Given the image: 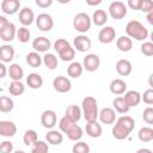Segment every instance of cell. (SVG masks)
Instances as JSON below:
<instances>
[{
    "label": "cell",
    "mask_w": 153,
    "mask_h": 153,
    "mask_svg": "<svg viewBox=\"0 0 153 153\" xmlns=\"http://www.w3.org/2000/svg\"><path fill=\"white\" fill-rule=\"evenodd\" d=\"M7 74L12 81H20L24 76V69L19 63H11L7 68Z\"/></svg>",
    "instance_id": "obj_18"
},
{
    "label": "cell",
    "mask_w": 153,
    "mask_h": 153,
    "mask_svg": "<svg viewBox=\"0 0 153 153\" xmlns=\"http://www.w3.org/2000/svg\"><path fill=\"white\" fill-rule=\"evenodd\" d=\"M74 56H75V50H74V48L72 45H69L68 48H66L65 50H62L61 53H59V57L62 61H66V62L72 61L74 59Z\"/></svg>",
    "instance_id": "obj_41"
},
{
    "label": "cell",
    "mask_w": 153,
    "mask_h": 153,
    "mask_svg": "<svg viewBox=\"0 0 153 153\" xmlns=\"http://www.w3.org/2000/svg\"><path fill=\"white\" fill-rule=\"evenodd\" d=\"M112 105H114L115 111H117L118 114H127V112L129 111V109H130V108L128 106L127 102L124 100V98H123L122 96L116 97V98L114 99V102H112Z\"/></svg>",
    "instance_id": "obj_29"
},
{
    "label": "cell",
    "mask_w": 153,
    "mask_h": 153,
    "mask_svg": "<svg viewBox=\"0 0 153 153\" xmlns=\"http://www.w3.org/2000/svg\"><path fill=\"white\" fill-rule=\"evenodd\" d=\"M85 130H86V134L90 137H93V139H97L103 134V128H102L100 123L97 122V121L87 122L86 126H85Z\"/></svg>",
    "instance_id": "obj_16"
},
{
    "label": "cell",
    "mask_w": 153,
    "mask_h": 153,
    "mask_svg": "<svg viewBox=\"0 0 153 153\" xmlns=\"http://www.w3.org/2000/svg\"><path fill=\"white\" fill-rule=\"evenodd\" d=\"M126 33L127 36L131 39H136V41H146L148 38V30L147 27L140 23L139 20H130L127 23L126 25Z\"/></svg>",
    "instance_id": "obj_1"
},
{
    "label": "cell",
    "mask_w": 153,
    "mask_h": 153,
    "mask_svg": "<svg viewBox=\"0 0 153 153\" xmlns=\"http://www.w3.org/2000/svg\"><path fill=\"white\" fill-rule=\"evenodd\" d=\"M26 63L32 68H38L42 65V56L36 51H30L26 55Z\"/></svg>",
    "instance_id": "obj_32"
},
{
    "label": "cell",
    "mask_w": 153,
    "mask_h": 153,
    "mask_svg": "<svg viewBox=\"0 0 153 153\" xmlns=\"http://www.w3.org/2000/svg\"><path fill=\"white\" fill-rule=\"evenodd\" d=\"M109 14L114 19H123L127 16V6L122 1H112L109 5Z\"/></svg>",
    "instance_id": "obj_4"
},
{
    "label": "cell",
    "mask_w": 153,
    "mask_h": 153,
    "mask_svg": "<svg viewBox=\"0 0 153 153\" xmlns=\"http://www.w3.org/2000/svg\"><path fill=\"white\" fill-rule=\"evenodd\" d=\"M16 33H17V27L13 23H8V25L0 32V38L5 42H11L16 38Z\"/></svg>",
    "instance_id": "obj_24"
},
{
    "label": "cell",
    "mask_w": 153,
    "mask_h": 153,
    "mask_svg": "<svg viewBox=\"0 0 153 153\" xmlns=\"http://www.w3.org/2000/svg\"><path fill=\"white\" fill-rule=\"evenodd\" d=\"M53 87L59 93H67L72 88V82L67 76L59 75L53 80Z\"/></svg>",
    "instance_id": "obj_6"
},
{
    "label": "cell",
    "mask_w": 153,
    "mask_h": 153,
    "mask_svg": "<svg viewBox=\"0 0 153 153\" xmlns=\"http://www.w3.org/2000/svg\"><path fill=\"white\" fill-rule=\"evenodd\" d=\"M153 10V2L149 1V0H141V4H140V10L139 11H142V12H146L148 13L149 11Z\"/></svg>",
    "instance_id": "obj_49"
},
{
    "label": "cell",
    "mask_w": 153,
    "mask_h": 153,
    "mask_svg": "<svg viewBox=\"0 0 153 153\" xmlns=\"http://www.w3.org/2000/svg\"><path fill=\"white\" fill-rule=\"evenodd\" d=\"M13 152V143L10 140H4L0 142V153H12Z\"/></svg>",
    "instance_id": "obj_47"
},
{
    "label": "cell",
    "mask_w": 153,
    "mask_h": 153,
    "mask_svg": "<svg viewBox=\"0 0 153 153\" xmlns=\"http://www.w3.org/2000/svg\"><path fill=\"white\" fill-rule=\"evenodd\" d=\"M56 122H57V116H56V112L54 110H45L42 112L41 115V124L47 128V129H53L55 126H56Z\"/></svg>",
    "instance_id": "obj_9"
},
{
    "label": "cell",
    "mask_w": 153,
    "mask_h": 153,
    "mask_svg": "<svg viewBox=\"0 0 153 153\" xmlns=\"http://www.w3.org/2000/svg\"><path fill=\"white\" fill-rule=\"evenodd\" d=\"M14 48L10 44H4L0 47V62L8 63L14 59Z\"/></svg>",
    "instance_id": "obj_19"
},
{
    "label": "cell",
    "mask_w": 153,
    "mask_h": 153,
    "mask_svg": "<svg viewBox=\"0 0 153 153\" xmlns=\"http://www.w3.org/2000/svg\"><path fill=\"white\" fill-rule=\"evenodd\" d=\"M116 47H117V49L120 51L128 53L133 48V41L128 36H121V37H118L116 39Z\"/></svg>",
    "instance_id": "obj_26"
},
{
    "label": "cell",
    "mask_w": 153,
    "mask_h": 153,
    "mask_svg": "<svg viewBox=\"0 0 153 153\" xmlns=\"http://www.w3.org/2000/svg\"><path fill=\"white\" fill-rule=\"evenodd\" d=\"M17 133V126L12 121L2 120L0 121V136L4 137H12Z\"/></svg>",
    "instance_id": "obj_13"
},
{
    "label": "cell",
    "mask_w": 153,
    "mask_h": 153,
    "mask_svg": "<svg viewBox=\"0 0 153 153\" xmlns=\"http://www.w3.org/2000/svg\"><path fill=\"white\" fill-rule=\"evenodd\" d=\"M86 4L87 5H91V6H96V5H100L102 1L100 0H98V1H86Z\"/></svg>",
    "instance_id": "obj_56"
},
{
    "label": "cell",
    "mask_w": 153,
    "mask_h": 153,
    "mask_svg": "<svg viewBox=\"0 0 153 153\" xmlns=\"http://www.w3.org/2000/svg\"><path fill=\"white\" fill-rule=\"evenodd\" d=\"M81 114L86 122L97 121L98 118V103L97 99L92 96H86L81 102Z\"/></svg>",
    "instance_id": "obj_2"
},
{
    "label": "cell",
    "mask_w": 153,
    "mask_h": 153,
    "mask_svg": "<svg viewBox=\"0 0 153 153\" xmlns=\"http://www.w3.org/2000/svg\"><path fill=\"white\" fill-rule=\"evenodd\" d=\"M109 88H110V92L112 94L121 96V94L126 93V91H127V82L124 80L117 78V79L111 80V82L109 85Z\"/></svg>",
    "instance_id": "obj_17"
},
{
    "label": "cell",
    "mask_w": 153,
    "mask_h": 153,
    "mask_svg": "<svg viewBox=\"0 0 153 153\" xmlns=\"http://www.w3.org/2000/svg\"><path fill=\"white\" fill-rule=\"evenodd\" d=\"M140 4H141V0H128L126 6H129L131 10L139 11L140 10Z\"/></svg>",
    "instance_id": "obj_50"
},
{
    "label": "cell",
    "mask_w": 153,
    "mask_h": 153,
    "mask_svg": "<svg viewBox=\"0 0 153 153\" xmlns=\"http://www.w3.org/2000/svg\"><path fill=\"white\" fill-rule=\"evenodd\" d=\"M146 18H147V22H148L151 25H153V10L147 13V17H146Z\"/></svg>",
    "instance_id": "obj_54"
},
{
    "label": "cell",
    "mask_w": 153,
    "mask_h": 153,
    "mask_svg": "<svg viewBox=\"0 0 153 153\" xmlns=\"http://www.w3.org/2000/svg\"><path fill=\"white\" fill-rule=\"evenodd\" d=\"M35 20V13L30 7H23L19 11V22L23 26H29Z\"/></svg>",
    "instance_id": "obj_15"
},
{
    "label": "cell",
    "mask_w": 153,
    "mask_h": 153,
    "mask_svg": "<svg viewBox=\"0 0 153 153\" xmlns=\"http://www.w3.org/2000/svg\"><path fill=\"white\" fill-rule=\"evenodd\" d=\"M124 100L127 102L128 106L129 108H135L140 104L141 102V94L137 92V91H134V90H130V91H126L124 96H123Z\"/></svg>",
    "instance_id": "obj_21"
},
{
    "label": "cell",
    "mask_w": 153,
    "mask_h": 153,
    "mask_svg": "<svg viewBox=\"0 0 153 153\" xmlns=\"http://www.w3.org/2000/svg\"><path fill=\"white\" fill-rule=\"evenodd\" d=\"M115 68H116V72H117L120 75H122V76L129 75V74L131 73V71H133V66H131L130 61L127 60V59H121V60H118V61L116 62Z\"/></svg>",
    "instance_id": "obj_20"
},
{
    "label": "cell",
    "mask_w": 153,
    "mask_h": 153,
    "mask_svg": "<svg viewBox=\"0 0 153 153\" xmlns=\"http://www.w3.org/2000/svg\"><path fill=\"white\" fill-rule=\"evenodd\" d=\"M57 57L51 54V53H45L44 56H42V63L48 68V69H55L57 67Z\"/></svg>",
    "instance_id": "obj_33"
},
{
    "label": "cell",
    "mask_w": 153,
    "mask_h": 153,
    "mask_svg": "<svg viewBox=\"0 0 153 153\" xmlns=\"http://www.w3.org/2000/svg\"><path fill=\"white\" fill-rule=\"evenodd\" d=\"M72 153H90V146L84 141H76L72 147Z\"/></svg>",
    "instance_id": "obj_42"
},
{
    "label": "cell",
    "mask_w": 153,
    "mask_h": 153,
    "mask_svg": "<svg viewBox=\"0 0 153 153\" xmlns=\"http://www.w3.org/2000/svg\"><path fill=\"white\" fill-rule=\"evenodd\" d=\"M69 45H71L69 42H68L67 39H65V38H57V39L54 42V49L57 51V54L61 53L62 50H65L66 48H68Z\"/></svg>",
    "instance_id": "obj_43"
},
{
    "label": "cell",
    "mask_w": 153,
    "mask_h": 153,
    "mask_svg": "<svg viewBox=\"0 0 153 153\" xmlns=\"http://www.w3.org/2000/svg\"><path fill=\"white\" fill-rule=\"evenodd\" d=\"M91 20L96 26H103L108 22V13L104 10H96L92 14Z\"/></svg>",
    "instance_id": "obj_27"
},
{
    "label": "cell",
    "mask_w": 153,
    "mask_h": 153,
    "mask_svg": "<svg viewBox=\"0 0 153 153\" xmlns=\"http://www.w3.org/2000/svg\"><path fill=\"white\" fill-rule=\"evenodd\" d=\"M129 131L126 129V128H123L122 126H120V124H115L114 126V128H112V136L115 137V139H117V140H124V139H127L128 136H129Z\"/></svg>",
    "instance_id": "obj_37"
},
{
    "label": "cell",
    "mask_w": 153,
    "mask_h": 153,
    "mask_svg": "<svg viewBox=\"0 0 153 153\" xmlns=\"http://www.w3.org/2000/svg\"><path fill=\"white\" fill-rule=\"evenodd\" d=\"M51 47V42L49 38L44 37V36H39V37H36L33 41H32V48L36 53H47Z\"/></svg>",
    "instance_id": "obj_11"
},
{
    "label": "cell",
    "mask_w": 153,
    "mask_h": 153,
    "mask_svg": "<svg viewBox=\"0 0 153 153\" xmlns=\"http://www.w3.org/2000/svg\"><path fill=\"white\" fill-rule=\"evenodd\" d=\"M82 68L87 72H94L100 66V59L97 54H87L82 60Z\"/></svg>",
    "instance_id": "obj_8"
},
{
    "label": "cell",
    "mask_w": 153,
    "mask_h": 153,
    "mask_svg": "<svg viewBox=\"0 0 153 153\" xmlns=\"http://www.w3.org/2000/svg\"><path fill=\"white\" fill-rule=\"evenodd\" d=\"M82 129H81V127L80 126H78L76 123H74L71 128H69V130L66 133V135H67V137L71 140V141H80V139L82 137Z\"/></svg>",
    "instance_id": "obj_30"
},
{
    "label": "cell",
    "mask_w": 153,
    "mask_h": 153,
    "mask_svg": "<svg viewBox=\"0 0 153 153\" xmlns=\"http://www.w3.org/2000/svg\"><path fill=\"white\" fill-rule=\"evenodd\" d=\"M116 123L120 124V126H122L123 128H126L129 133H131L133 129H134V127H135V121L133 120V117H130L128 115H123L120 118H117L116 120Z\"/></svg>",
    "instance_id": "obj_31"
},
{
    "label": "cell",
    "mask_w": 153,
    "mask_h": 153,
    "mask_svg": "<svg viewBox=\"0 0 153 153\" xmlns=\"http://www.w3.org/2000/svg\"><path fill=\"white\" fill-rule=\"evenodd\" d=\"M137 137L141 142H149L153 140V129L151 127H142L137 131Z\"/></svg>",
    "instance_id": "obj_35"
},
{
    "label": "cell",
    "mask_w": 153,
    "mask_h": 153,
    "mask_svg": "<svg viewBox=\"0 0 153 153\" xmlns=\"http://www.w3.org/2000/svg\"><path fill=\"white\" fill-rule=\"evenodd\" d=\"M6 74H7V67L5 66V63L0 62V79L5 78Z\"/></svg>",
    "instance_id": "obj_53"
},
{
    "label": "cell",
    "mask_w": 153,
    "mask_h": 153,
    "mask_svg": "<svg viewBox=\"0 0 153 153\" xmlns=\"http://www.w3.org/2000/svg\"><path fill=\"white\" fill-rule=\"evenodd\" d=\"M25 91V86L22 81H12L8 86V92L11 96H22Z\"/></svg>",
    "instance_id": "obj_36"
},
{
    "label": "cell",
    "mask_w": 153,
    "mask_h": 153,
    "mask_svg": "<svg viewBox=\"0 0 153 153\" xmlns=\"http://www.w3.org/2000/svg\"><path fill=\"white\" fill-rule=\"evenodd\" d=\"M142 118L147 124H153V108L147 106L142 112Z\"/></svg>",
    "instance_id": "obj_45"
},
{
    "label": "cell",
    "mask_w": 153,
    "mask_h": 153,
    "mask_svg": "<svg viewBox=\"0 0 153 153\" xmlns=\"http://www.w3.org/2000/svg\"><path fill=\"white\" fill-rule=\"evenodd\" d=\"M13 153H25V152L22 151V149H18V151H16V152H13Z\"/></svg>",
    "instance_id": "obj_57"
},
{
    "label": "cell",
    "mask_w": 153,
    "mask_h": 153,
    "mask_svg": "<svg viewBox=\"0 0 153 153\" xmlns=\"http://www.w3.org/2000/svg\"><path fill=\"white\" fill-rule=\"evenodd\" d=\"M141 53L145 55V56H152L153 55V43L152 42H143L141 44Z\"/></svg>",
    "instance_id": "obj_46"
},
{
    "label": "cell",
    "mask_w": 153,
    "mask_h": 153,
    "mask_svg": "<svg viewBox=\"0 0 153 153\" xmlns=\"http://www.w3.org/2000/svg\"><path fill=\"white\" fill-rule=\"evenodd\" d=\"M82 114H81V109L78 105H69L66 109V114L65 117H67L72 123H76L80 121Z\"/></svg>",
    "instance_id": "obj_22"
},
{
    "label": "cell",
    "mask_w": 153,
    "mask_h": 153,
    "mask_svg": "<svg viewBox=\"0 0 153 153\" xmlns=\"http://www.w3.org/2000/svg\"><path fill=\"white\" fill-rule=\"evenodd\" d=\"M31 153H48L49 147L48 143L43 140H37L32 146H31Z\"/></svg>",
    "instance_id": "obj_40"
},
{
    "label": "cell",
    "mask_w": 153,
    "mask_h": 153,
    "mask_svg": "<svg viewBox=\"0 0 153 153\" xmlns=\"http://www.w3.org/2000/svg\"><path fill=\"white\" fill-rule=\"evenodd\" d=\"M8 23H10V20L5 16H0V32L8 25Z\"/></svg>",
    "instance_id": "obj_52"
},
{
    "label": "cell",
    "mask_w": 153,
    "mask_h": 153,
    "mask_svg": "<svg viewBox=\"0 0 153 153\" xmlns=\"http://www.w3.org/2000/svg\"><path fill=\"white\" fill-rule=\"evenodd\" d=\"M38 140V135H37V131L33 130V129H27L25 133H24V136H23V141L26 146H32L36 141Z\"/></svg>",
    "instance_id": "obj_39"
},
{
    "label": "cell",
    "mask_w": 153,
    "mask_h": 153,
    "mask_svg": "<svg viewBox=\"0 0 153 153\" xmlns=\"http://www.w3.org/2000/svg\"><path fill=\"white\" fill-rule=\"evenodd\" d=\"M141 100H143V103H146L147 105H152L153 104V90L148 88L143 92V94L141 96Z\"/></svg>",
    "instance_id": "obj_48"
},
{
    "label": "cell",
    "mask_w": 153,
    "mask_h": 153,
    "mask_svg": "<svg viewBox=\"0 0 153 153\" xmlns=\"http://www.w3.org/2000/svg\"><path fill=\"white\" fill-rule=\"evenodd\" d=\"M36 25L38 30L43 32H48L54 27V19L48 13H39L36 18Z\"/></svg>",
    "instance_id": "obj_5"
},
{
    "label": "cell",
    "mask_w": 153,
    "mask_h": 153,
    "mask_svg": "<svg viewBox=\"0 0 153 153\" xmlns=\"http://www.w3.org/2000/svg\"><path fill=\"white\" fill-rule=\"evenodd\" d=\"M82 72H84L82 65H81L80 62H78V61L71 62V65H69L68 68H67V74H68V76L74 78V79L80 78L81 74H82Z\"/></svg>",
    "instance_id": "obj_28"
},
{
    "label": "cell",
    "mask_w": 153,
    "mask_h": 153,
    "mask_svg": "<svg viewBox=\"0 0 153 153\" xmlns=\"http://www.w3.org/2000/svg\"><path fill=\"white\" fill-rule=\"evenodd\" d=\"M98 118L103 124H112L116 121V111L112 108H103L98 112Z\"/></svg>",
    "instance_id": "obj_12"
},
{
    "label": "cell",
    "mask_w": 153,
    "mask_h": 153,
    "mask_svg": "<svg viewBox=\"0 0 153 153\" xmlns=\"http://www.w3.org/2000/svg\"><path fill=\"white\" fill-rule=\"evenodd\" d=\"M91 17L85 13V12H80L78 14H75L74 19H73V27L74 30H76L78 32H80L81 35H84L85 32H87L91 29Z\"/></svg>",
    "instance_id": "obj_3"
},
{
    "label": "cell",
    "mask_w": 153,
    "mask_h": 153,
    "mask_svg": "<svg viewBox=\"0 0 153 153\" xmlns=\"http://www.w3.org/2000/svg\"><path fill=\"white\" fill-rule=\"evenodd\" d=\"M13 108H14V103L12 98L7 96H0V112H4V114L11 112Z\"/></svg>",
    "instance_id": "obj_34"
},
{
    "label": "cell",
    "mask_w": 153,
    "mask_h": 153,
    "mask_svg": "<svg viewBox=\"0 0 153 153\" xmlns=\"http://www.w3.org/2000/svg\"><path fill=\"white\" fill-rule=\"evenodd\" d=\"M16 37L20 43H27L31 37V32L26 26H20L19 29H17Z\"/></svg>",
    "instance_id": "obj_38"
},
{
    "label": "cell",
    "mask_w": 153,
    "mask_h": 153,
    "mask_svg": "<svg viewBox=\"0 0 153 153\" xmlns=\"http://www.w3.org/2000/svg\"><path fill=\"white\" fill-rule=\"evenodd\" d=\"M45 140L50 145H61L62 141H63V134L60 131V130H56V129H50L47 135H45Z\"/></svg>",
    "instance_id": "obj_23"
},
{
    "label": "cell",
    "mask_w": 153,
    "mask_h": 153,
    "mask_svg": "<svg viewBox=\"0 0 153 153\" xmlns=\"http://www.w3.org/2000/svg\"><path fill=\"white\" fill-rule=\"evenodd\" d=\"M1 11L5 14H14L20 8V1L19 0H2L1 1Z\"/></svg>",
    "instance_id": "obj_14"
},
{
    "label": "cell",
    "mask_w": 153,
    "mask_h": 153,
    "mask_svg": "<svg viewBox=\"0 0 153 153\" xmlns=\"http://www.w3.org/2000/svg\"><path fill=\"white\" fill-rule=\"evenodd\" d=\"M53 0H36V5L41 8H47L49 6H51Z\"/></svg>",
    "instance_id": "obj_51"
},
{
    "label": "cell",
    "mask_w": 153,
    "mask_h": 153,
    "mask_svg": "<svg viewBox=\"0 0 153 153\" xmlns=\"http://www.w3.org/2000/svg\"><path fill=\"white\" fill-rule=\"evenodd\" d=\"M136 153H152V151L149 148H140L136 151Z\"/></svg>",
    "instance_id": "obj_55"
},
{
    "label": "cell",
    "mask_w": 153,
    "mask_h": 153,
    "mask_svg": "<svg viewBox=\"0 0 153 153\" xmlns=\"http://www.w3.org/2000/svg\"><path fill=\"white\" fill-rule=\"evenodd\" d=\"M73 45H74L73 47L74 50H78L80 53H85V51H88L91 49L92 42H91V39L86 35H79V36L74 37Z\"/></svg>",
    "instance_id": "obj_7"
},
{
    "label": "cell",
    "mask_w": 153,
    "mask_h": 153,
    "mask_svg": "<svg viewBox=\"0 0 153 153\" xmlns=\"http://www.w3.org/2000/svg\"><path fill=\"white\" fill-rule=\"evenodd\" d=\"M26 84L32 90H38L43 85V78L38 73H30L26 76Z\"/></svg>",
    "instance_id": "obj_25"
},
{
    "label": "cell",
    "mask_w": 153,
    "mask_h": 153,
    "mask_svg": "<svg viewBox=\"0 0 153 153\" xmlns=\"http://www.w3.org/2000/svg\"><path fill=\"white\" fill-rule=\"evenodd\" d=\"M116 38V30L112 26H104L98 33V41L103 44H109Z\"/></svg>",
    "instance_id": "obj_10"
},
{
    "label": "cell",
    "mask_w": 153,
    "mask_h": 153,
    "mask_svg": "<svg viewBox=\"0 0 153 153\" xmlns=\"http://www.w3.org/2000/svg\"><path fill=\"white\" fill-rule=\"evenodd\" d=\"M73 124H74V123H72V122H71V121H69L67 117H65V116H63V117H62V118L59 121V128H60V131L66 134V133L69 130V128H71Z\"/></svg>",
    "instance_id": "obj_44"
}]
</instances>
